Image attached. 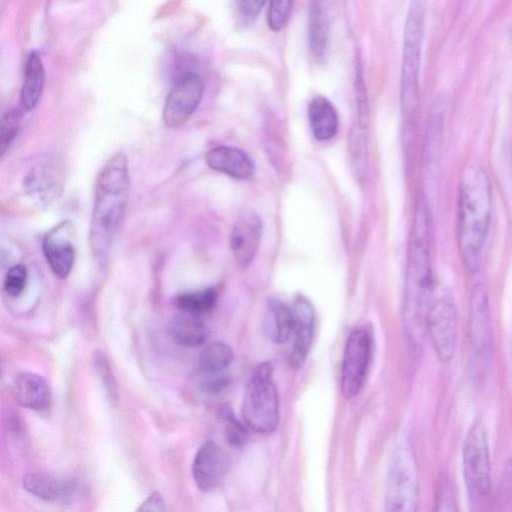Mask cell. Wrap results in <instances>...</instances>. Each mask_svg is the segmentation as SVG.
<instances>
[{
	"label": "cell",
	"mask_w": 512,
	"mask_h": 512,
	"mask_svg": "<svg viewBox=\"0 0 512 512\" xmlns=\"http://www.w3.org/2000/svg\"><path fill=\"white\" fill-rule=\"evenodd\" d=\"M430 252V216L419 198L412 226L403 298V330L407 343L419 349L427 335L426 321L435 290Z\"/></svg>",
	"instance_id": "cell-1"
},
{
	"label": "cell",
	"mask_w": 512,
	"mask_h": 512,
	"mask_svg": "<svg viewBox=\"0 0 512 512\" xmlns=\"http://www.w3.org/2000/svg\"><path fill=\"white\" fill-rule=\"evenodd\" d=\"M130 193V175L126 155L119 151L99 171L89 229L93 256L104 263L123 222Z\"/></svg>",
	"instance_id": "cell-2"
},
{
	"label": "cell",
	"mask_w": 512,
	"mask_h": 512,
	"mask_svg": "<svg viewBox=\"0 0 512 512\" xmlns=\"http://www.w3.org/2000/svg\"><path fill=\"white\" fill-rule=\"evenodd\" d=\"M492 211L491 183L481 165L470 164L459 185L456 238L459 254L468 271L479 269Z\"/></svg>",
	"instance_id": "cell-3"
},
{
	"label": "cell",
	"mask_w": 512,
	"mask_h": 512,
	"mask_svg": "<svg viewBox=\"0 0 512 512\" xmlns=\"http://www.w3.org/2000/svg\"><path fill=\"white\" fill-rule=\"evenodd\" d=\"M427 0H410L404 27L401 67V108L408 134H413L419 114V71Z\"/></svg>",
	"instance_id": "cell-4"
},
{
	"label": "cell",
	"mask_w": 512,
	"mask_h": 512,
	"mask_svg": "<svg viewBox=\"0 0 512 512\" xmlns=\"http://www.w3.org/2000/svg\"><path fill=\"white\" fill-rule=\"evenodd\" d=\"M419 499V476L411 441L402 437L392 453L386 481L385 509L412 512Z\"/></svg>",
	"instance_id": "cell-5"
},
{
	"label": "cell",
	"mask_w": 512,
	"mask_h": 512,
	"mask_svg": "<svg viewBox=\"0 0 512 512\" xmlns=\"http://www.w3.org/2000/svg\"><path fill=\"white\" fill-rule=\"evenodd\" d=\"M242 417L256 433H270L279 422V396L269 363L260 364L252 373L243 396Z\"/></svg>",
	"instance_id": "cell-6"
},
{
	"label": "cell",
	"mask_w": 512,
	"mask_h": 512,
	"mask_svg": "<svg viewBox=\"0 0 512 512\" xmlns=\"http://www.w3.org/2000/svg\"><path fill=\"white\" fill-rule=\"evenodd\" d=\"M462 465L470 497L474 501L487 499L492 490V469L488 436L480 420L474 421L466 434Z\"/></svg>",
	"instance_id": "cell-7"
},
{
	"label": "cell",
	"mask_w": 512,
	"mask_h": 512,
	"mask_svg": "<svg viewBox=\"0 0 512 512\" xmlns=\"http://www.w3.org/2000/svg\"><path fill=\"white\" fill-rule=\"evenodd\" d=\"M429 336L438 359L450 362L456 352L458 341V312L452 296L435 287L426 321Z\"/></svg>",
	"instance_id": "cell-8"
},
{
	"label": "cell",
	"mask_w": 512,
	"mask_h": 512,
	"mask_svg": "<svg viewBox=\"0 0 512 512\" xmlns=\"http://www.w3.org/2000/svg\"><path fill=\"white\" fill-rule=\"evenodd\" d=\"M371 355V338L364 328H355L348 336L341 363L340 387L346 398L362 389Z\"/></svg>",
	"instance_id": "cell-9"
},
{
	"label": "cell",
	"mask_w": 512,
	"mask_h": 512,
	"mask_svg": "<svg viewBox=\"0 0 512 512\" xmlns=\"http://www.w3.org/2000/svg\"><path fill=\"white\" fill-rule=\"evenodd\" d=\"M468 336L470 351L477 363H488L492 353V326L489 299L485 287L475 284L468 302Z\"/></svg>",
	"instance_id": "cell-10"
},
{
	"label": "cell",
	"mask_w": 512,
	"mask_h": 512,
	"mask_svg": "<svg viewBox=\"0 0 512 512\" xmlns=\"http://www.w3.org/2000/svg\"><path fill=\"white\" fill-rule=\"evenodd\" d=\"M203 93L204 82L197 73L181 74L166 97L162 112L164 124L172 129L185 124L199 106Z\"/></svg>",
	"instance_id": "cell-11"
},
{
	"label": "cell",
	"mask_w": 512,
	"mask_h": 512,
	"mask_svg": "<svg viewBox=\"0 0 512 512\" xmlns=\"http://www.w3.org/2000/svg\"><path fill=\"white\" fill-rule=\"evenodd\" d=\"M42 249L53 274L60 279L67 278L76 258L70 223L61 222L52 228L43 238Z\"/></svg>",
	"instance_id": "cell-12"
},
{
	"label": "cell",
	"mask_w": 512,
	"mask_h": 512,
	"mask_svg": "<svg viewBox=\"0 0 512 512\" xmlns=\"http://www.w3.org/2000/svg\"><path fill=\"white\" fill-rule=\"evenodd\" d=\"M228 465L227 454L220 446L213 441L203 444L192 464V475L197 487L204 492L215 490L224 479Z\"/></svg>",
	"instance_id": "cell-13"
},
{
	"label": "cell",
	"mask_w": 512,
	"mask_h": 512,
	"mask_svg": "<svg viewBox=\"0 0 512 512\" xmlns=\"http://www.w3.org/2000/svg\"><path fill=\"white\" fill-rule=\"evenodd\" d=\"M262 235V222L253 211L244 213L230 234V248L237 264L245 268L254 259Z\"/></svg>",
	"instance_id": "cell-14"
},
{
	"label": "cell",
	"mask_w": 512,
	"mask_h": 512,
	"mask_svg": "<svg viewBox=\"0 0 512 512\" xmlns=\"http://www.w3.org/2000/svg\"><path fill=\"white\" fill-rule=\"evenodd\" d=\"M292 312L294 345L290 354V363L298 368L304 363L313 341L315 312L311 302L302 295L296 297Z\"/></svg>",
	"instance_id": "cell-15"
},
{
	"label": "cell",
	"mask_w": 512,
	"mask_h": 512,
	"mask_svg": "<svg viewBox=\"0 0 512 512\" xmlns=\"http://www.w3.org/2000/svg\"><path fill=\"white\" fill-rule=\"evenodd\" d=\"M208 167L234 179H249L255 172L252 159L241 149L232 146H217L206 153Z\"/></svg>",
	"instance_id": "cell-16"
},
{
	"label": "cell",
	"mask_w": 512,
	"mask_h": 512,
	"mask_svg": "<svg viewBox=\"0 0 512 512\" xmlns=\"http://www.w3.org/2000/svg\"><path fill=\"white\" fill-rule=\"evenodd\" d=\"M63 181V169L57 159L44 158L36 163L24 180L25 188L42 200H50L59 194Z\"/></svg>",
	"instance_id": "cell-17"
},
{
	"label": "cell",
	"mask_w": 512,
	"mask_h": 512,
	"mask_svg": "<svg viewBox=\"0 0 512 512\" xmlns=\"http://www.w3.org/2000/svg\"><path fill=\"white\" fill-rule=\"evenodd\" d=\"M30 494L49 503H68L76 493L74 482L47 473H28L22 480Z\"/></svg>",
	"instance_id": "cell-18"
},
{
	"label": "cell",
	"mask_w": 512,
	"mask_h": 512,
	"mask_svg": "<svg viewBox=\"0 0 512 512\" xmlns=\"http://www.w3.org/2000/svg\"><path fill=\"white\" fill-rule=\"evenodd\" d=\"M16 401L31 410H44L50 402L51 392L46 380L28 371L18 373L12 385Z\"/></svg>",
	"instance_id": "cell-19"
},
{
	"label": "cell",
	"mask_w": 512,
	"mask_h": 512,
	"mask_svg": "<svg viewBox=\"0 0 512 512\" xmlns=\"http://www.w3.org/2000/svg\"><path fill=\"white\" fill-rule=\"evenodd\" d=\"M308 119L311 131L318 141H328L338 131L337 111L325 97H316L309 103Z\"/></svg>",
	"instance_id": "cell-20"
},
{
	"label": "cell",
	"mask_w": 512,
	"mask_h": 512,
	"mask_svg": "<svg viewBox=\"0 0 512 512\" xmlns=\"http://www.w3.org/2000/svg\"><path fill=\"white\" fill-rule=\"evenodd\" d=\"M293 327L292 308L279 300H270L263 319V330L266 337L274 343H284L293 333Z\"/></svg>",
	"instance_id": "cell-21"
},
{
	"label": "cell",
	"mask_w": 512,
	"mask_h": 512,
	"mask_svg": "<svg viewBox=\"0 0 512 512\" xmlns=\"http://www.w3.org/2000/svg\"><path fill=\"white\" fill-rule=\"evenodd\" d=\"M329 24L322 0H312L307 26V39L311 55L317 61L324 59L328 48Z\"/></svg>",
	"instance_id": "cell-22"
},
{
	"label": "cell",
	"mask_w": 512,
	"mask_h": 512,
	"mask_svg": "<svg viewBox=\"0 0 512 512\" xmlns=\"http://www.w3.org/2000/svg\"><path fill=\"white\" fill-rule=\"evenodd\" d=\"M45 83V70L41 58L32 52L29 54L20 91V103L24 110H32L39 102Z\"/></svg>",
	"instance_id": "cell-23"
},
{
	"label": "cell",
	"mask_w": 512,
	"mask_h": 512,
	"mask_svg": "<svg viewBox=\"0 0 512 512\" xmlns=\"http://www.w3.org/2000/svg\"><path fill=\"white\" fill-rule=\"evenodd\" d=\"M171 337L182 346L197 347L207 337V330L199 316L181 312L169 324Z\"/></svg>",
	"instance_id": "cell-24"
},
{
	"label": "cell",
	"mask_w": 512,
	"mask_h": 512,
	"mask_svg": "<svg viewBox=\"0 0 512 512\" xmlns=\"http://www.w3.org/2000/svg\"><path fill=\"white\" fill-rule=\"evenodd\" d=\"M232 348L224 342L208 344L200 353L198 366L202 373H221L233 361Z\"/></svg>",
	"instance_id": "cell-25"
},
{
	"label": "cell",
	"mask_w": 512,
	"mask_h": 512,
	"mask_svg": "<svg viewBox=\"0 0 512 512\" xmlns=\"http://www.w3.org/2000/svg\"><path fill=\"white\" fill-rule=\"evenodd\" d=\"M217 298V290L210 287L199 291L179 294L175 298V305L181 312L200 316L214 308Z\"/></svg>",
	"instance_id": "cell-26"
},
{
	"label": "cell",
	"mask_w": 512,
	"mask_h": 512,
	"mask_svg": "<svg viewBox=\"0 0 512 512\" xmlns=\"http://www.w3.org/2000/svg\"><path fill=\"white\" fill-rule=\"evenodd\" d=\"M351 166L359 181L365 179L368 167L367 129L366 125L358 124L353 128L349 140Z\"/></svg>",
	"instance_id": "cell-27"
},
{
	"label": "cell",
	"mask_w": 512,
	"mask_h": 512,
	"mask_svg": "<svg viewBox=\"0 0 512 512\" xmlns=\"http://www.w3.org/2000/svg\"><path fill=\"white\" fill-rule=\"evenodd\" d=\"M20 128V115L15 110L2 115L0 128V154L3 156L15 141Z\"/></svg>",
	"instance_id": "cell-28"
},
{
	"label": "cell",
	"mask_w": 512,
	"mask_h": 512,
	"mask_svg": "<svg viewBox=\"0 0 512 512\" xmlns=\"http://www.w3.org/2000/svg\"><path fill=\"white\" fill-rule=\"evenodd\" d=\"M294 0H270L267 23L271 30L280 31L288 23Z\"/></svg>",
	"instance_id": "cell-29"
},
{
	"label": "cell",
	"mask_w": 512,
	"mask_h": 512,
	"mask_svg": "<svg viewBox=\"0 0 512 512\" xmlns=\"http://www.w3.org/2000/svg\"><path fill=\"white\" fill-rule=\"evenodd\" d=\"M93 365L96 374L98 375V378L100 379L103 385L107 397L112 402L116 401V385L113 378V374L111 372L110 364L106 356L100 351H95L93 356Z\"/></svg>",
	"instance_id": "cell-30"
},
{
	"label": "cell",
	"mask_w": 512,
	"mask_h": 512,
	"mask_svg": "<svg viewBox=\"0 0 512 512\" xmlns=\"http://www.w3.org/2000/svg\"><path fill=\"white\" fill-rule=\"evenodd\" d=\"M221 416L226 422L227 441L234 447H242L248 439L247 425L239 422L228 408L222 409Z\"/></svg>",
	"instance_id": "cell-31"
},
{
	"label": "cell",
	"mask_w": 512,
	"mask_h": 512,
	"mask_svg": "<svg viewBox=\"0 0 512 512\" xmlns=\"http://www.w3.org/2000/svg\"><path fill=\"white\" fill-rule=\"evenodd\" d=\"M28 279L27 269L22 264L12 266L4 279V290L12 297H18L25 290Z\"/></svg>",
	"instance_id": "cell-32"
},
{
	"label": "cell",
	"mask_w": 512,
	"mask_h": 512,
	"mask_svg": "<svg viewBox=\"0 0 512 512\" xmlns=\"http://www.w3.org/2000/svg\"><path fill=\"white\" fill-rule=\"evenodd\" d=\"M198 384L199 393L207 399H213L221 396L229 387L230 380L220 373L208 374Z\"/></svg>",
	"instance_id": "cell-33"
},
{
	"label": "cell",
	"mask_w": 512,
	"mask_h": 512,
	"mask_svg": "<svg viewBox=\"0 0 512 512\" xmlns=\"http://www.w3.org/2000/svg\"><path fill=\"white\" fill-rule=\"evenodd\" d=\"M436 511H456L457 499L454 492V487L447 477L439 481L435 499Z\"/></svg>",
	"instance_id": "cell-34"
},
{
	"label": "cell",
	"mask_w": 512,
	"mask_h": 512,
	"mask_svg": "<svg viewBox=\"0 0 512 512\" xmlns=\"http://www.w3.org/2000/svg\"><path fill=\"white\" fill-rule=\"evenodd\" d=\"M266 2L267 0H233L238 20L244 25L253 23Z\"/></svg>",
	"instance_id": "cell-35"
},
{
	"label": "cell",
	"mask_w": 512,
	"mask_h": 512,
	"mask_svg": "<svg viewBox=\"0 0 512 512\" xmlns=\"http://www.w3.org/2000/svg\"><path fill=\"white\" fill-rule=\"evenodd\" d=\"M138 511L162 512L166 511L165 502L158 492L152 493L137 509Z\"/></svg>",
	"instance_id": "cell-36"
},
{
	"label": "cell",
	"mask_w": 512,
	"mask_h": 512,
	"mask_svg": "<svg viewBox=\"0 0 512 512\" xmlns=\"http://www.w3.org/2000/svg\"><path fill=\"white\" fill-rule=\"evenodd\" d=\"M501 490L503 495L512 498V458H510L504 466L501 479Z\"/></svg>",
	"instance_id": "cell-37"
}]
</instances>
